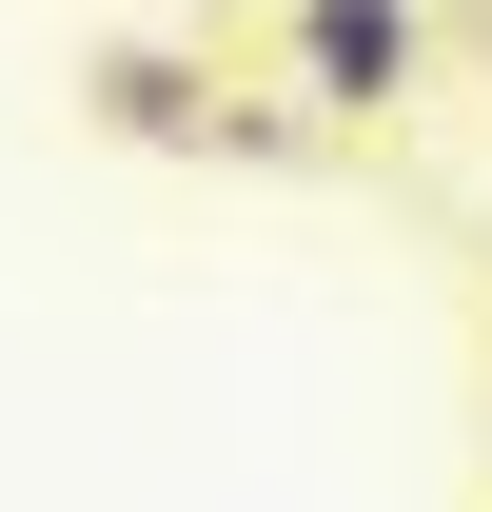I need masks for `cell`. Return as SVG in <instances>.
<instances>
[{
  "instance_id": "6da1fadb",
  "label": "cell",
  "mask_w": 492,
  "mask_h": 512,
  "mask_svg": "<svg viewBox=\"0 0 492 512\" xmlns=\"http://www.w3.org/2000/svg\"><path fill=\"white\" fill-rule=\"evenodd\" d=\"M414 60H433L414 0H296V99H315V119H394Z\"/></svg>"
}]
</instances>
